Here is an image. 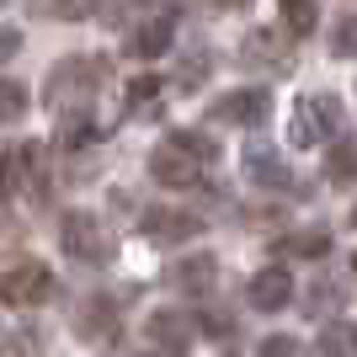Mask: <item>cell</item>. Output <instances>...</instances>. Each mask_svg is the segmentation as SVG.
<instances>
[{
	"mask_svg": "<svg viewBox=\"0 0 357 357\" xmlns=\"http://www.w3.org/2000/svg\"><path fill=\"white\" fill-rule=\"evenodd\" d=\"M27 112V86H16V80H0V123H16Z\"/></svg>",
	"mask_w": 357,
	"mask_h": 357,
	"instance_id": "23",
	"label": "cell"
},
{
	"mask_svg": "<svg viewBox=\"0 0 357 357\" xmlns=\"http://www.w3.org/2000/svg\"><path fill=\"white\" fill-rule=\"evenodd\" d=\"M208 70H213V54H208V48H192V54L176 64V86L181 91H197L203 80H208Z\"/></svg>",
	"mask_w": 357,
	"mask_h": 357,
	"instance_id": "20",
	"label": "cell"
},
{
	"mask_svg": "<svg viewBox=\"0 0 357 357\" xmlns=\"http://www.w3.org/2000/svg\"><path fill=\"white\" fill-rule=\"evenodd\" d=\"M203 326H208L213 336H229V331H235V320H229V314H219V310H208V314H203Z\"/></svg>",
	"mask_w": 357,
	"mask_h": 357,
	"instance_id": "30",
	"label": "cell"
},
{
	"mask_svg": "<svg viewBox=\"0 0 357 357\" xmlns=\"http://www.w3.org/2000/svg\"><path fill=\"white\" fill-rule=\"evenodd\" d=\"M336 298H342V288H336V283H314L304 314H331V310H336Z\"/></svg>",
	"mask_w": 357,
	"mask_h": 357,
	"instance_id": "26",
	"label": "cell"
},
{
	"mask_svg": "<svg viewBox=\"0 0 357 357\" xmlns=\"http://www.w3.org/2000/svg\"><path fill=\"white\" fill-rule=\"evenodd\" d=\"M267 112H272V91H261V86L224 91L219 102L208 107L213 123H235V128H256V123H267Z\"/></svg>",
	"mask_w": 357,
	"mask_h": 357,
	"instance_id": "5",
	"label": "cell"
},
{
	"mask_svg": "<svg viewBox=\"0 0 357 357\" xmlns=\"http://www.w3.org/2000/svg\"><path fill=\"white\" fill-rule=\"evenodd\" d=\"M192 331H197V326H192L181 310H155V314L144 320V336H149L155 347H165V352H181V347L192 342Z\"/></svg>",
	"mask_w": 357,
	"mask_h": 357,
	"instance_id": "12",
	"label": "cell"
},
{
	"mask_svg": "<svg viewBox=\"0 0 357 357\" xmlns=\"http://www.w3.org/2000/svg\"><path fill=\"white\" fill-rule=\"evenodd\" d=\"M139 229H144L155 245H181V240H197V235H203V229H208V219L181 213V208H144Z\"/></svg>",
	"mask_w": 357,
	"mask_h": 357,
	"instance_id": "7",
	"label": "cell"
},
{
	"mask_svg": "<svg viewBox=\"0 0 357 357\" xmlns=\"http://www.w3.org/2000/svg\"><path fill=\"white\" fill-rule=\"evenodd\" d=\"M160 75H139V80H128V96H123V107H128V112H134V118H139V112H144V118H149V112H160Z\"/></svg>",
	"mask_w": 357,
	"mask_h": 357,
	"instance_id": "18",
	"label": "cell"
},
{
	"mask_svg": "<svg viewBox=\"0 0 357 357\" xmlns=\"http://www.w3.org/2000/svg\"><path fill=\"white\" fill-rule=\"evenodd\" d=\"M149 176L160 181V187H197L203 160H197V155L181 144V139H165V144L149 155Z\"/></svg>",
	"mask_w": 357,
	"mask_h": 357,
	"instance_id": "6",
	"label": "cell"
},
{
	"mask_svg": "<svg viewBox=\"0 0 357 357\" xmlns=\"http://www.w3.org/2000/svg\"><path fill=\"white\" fill-rule=\"evenodd\" d=\"M48 288H54V272L43 261H32V256H22V261H11L0 272V298L6 304H43Z\"/></svg>",
	"mask_w": 357,
	"mask_h": 357,
	"instance_id": "4",
	"label": "cell"
},
{
	"mask_svg": "<svg viewBox=\"0 0 357 357\" xmlns=\"http://www.w3.org/2000/svg\"><path fill=\"white\" fill-rule=\"evenodd\" d=\"M219 6H245V0H219Z\"/></svg>",
	"mask_w": 357,
	"mask_h": 357,
	"instance_id": "33",
	"label": "cell"
},
{
	"mask_svg": "<svg viewBox=\"0 0 357 357\" xmlns=\"http://www.w3.org/2000/svg\"><path fill=\"white\" fill-rule=\"evenodd\" d=\"M112 80V64L96 59V54H75V59H59L48 70V107H59V112H75V107H86L96 91Z\"/></svg>",
	"mask_w": 357,
	"mask_h": 357,
	"instance_id": "1",
	"label": "cell"
},
{
	"mask_svg": "<svg viewBox=\"0 0 357 357\" xmlns=\"http://www.w3.org/2000/svg\"><path fill=\"white\" fill-rule=\"evenodd\" d=\"M245 294H251V304L261 314H278V310H288V304H294V278H288V267H261L251 278V288H245Z\"/></svg>",
	"mask_w": 357,
	"mask_h": 357,
	"instance_id": "9",
	"label": "cell"
},
{
	"mask_svg": "<svg viewBox=\"0 0 357 357\" xmlns=\"http://www.w3.org/2000/svg\"><path fill=\"white\" fill-rule=\"evenodd\" d=\"M331 54H336V59H357V16H342V22H336Z\"/></svg>",
	"mask_w": 357,
	"mask_h": 357,
	"instance_id": "24",
	"label": "cell"
},
{
	"mask_svg": "<svg viewBox=\"0 0 357 357\" xmlns=\"http://www.w3.org/2000/svg\"><path fill=\"white\" fill-rule=\"evenodd\" d=\"M352 272H357V256H352Z\"/></svg>",
	"mask_w": 357,
	"mask_h": 357,
	"instance_id": "34",
	"label": "cell"
},
{
	"mask_svg": "<svg viewBox=\"0 0 357 357\" xmlns=\"http://www.w3.org/2000/svg\"><path fill=\"white\" fill-rule=\"evenodd\" d=\"M240 59L245 64H267V70H288V48L278 32H251L245 48H240Z\"/></svg>",
	"mask_w": 357,
	"mask_h": 357,
	"instance_id": "14",
	"label": "cell"
},
{
	"mask_svg": "<svg viewBox=\"0 0 357 357\" xmlns=\"http://www.w3.org/2000/svg\"><path fill=\"white\" fill-rule=\"evenodd\" d=\"M261 357H304V352H298L294 336H267V342H261Z\"/></svg>",
	"mask_w": 357,
	"mask_h": 357,
	"instance_id": "27",
	"label": "cell"
},
{
	"mask_svg": "<svg viewBox=\"0 0 357 357\" xmlns=\"http://www.w3.org/2000/svg\"><path fill=\"white\" fill-rule=\"evenodd\" d=\"M0 171H6V155H0ZM0 192H11V181H6V176H0Z\"/></svg>",
	"mask_w": 357,
	"mask_h": 357,
	"instance_id": "31",
	"label": "cell"
},
{
	"mask_svg": "<svg viewBox=\"0 0 357 357\" xmlns=\"http://www.w3.org/2000/svg\"><path fill=\"white\" fill-rule=\"evenodd\" d=\"M314 347H320V357H357V326L352 320H331Z\"/></svg>",
	"mask_w": 357,
	"mask_h": 357,
	"instance_id": "19",
	"label": "cell"
},
{
	"mask_svg": "<svg viewBox=\"0 0 357 357\" xmlns=\"http://www.w3.org/2000/svg\"><path fill=\"white\" fill-rule=\"evenodd\" d=\"M96 139H102V123L91 118L86 107H75V112L59 118V144L64 149H86V144H96Z\"/></svg>",
	"mask_w": 357,
	"mask_h": 357,
	"instance_id": "15",
	"label": "cell"
},
{
	"mask_svg": "<svg viewBox=\"0 0 357 357\" xmlns=\"http://www.w3.org/2000/svg\"><path fill=\"white\" fill-rule=\"evenodd\" d=\"M171 38H176V16L160 11V16H149V22H134L128 54H134V59H160L165 48H171Z\"/></svg>",
	"mask_w": 357,
	"mask_h": 357,
	"instance_id": "10",
	"label": "cell"
},
{
	"mask_svg": "<svg viewBox=\"0 0 357 357\" xmlns=\"http://www.w3.org/2000/svg\"><path fill=\"white\" fill-rule=\"evenodd\" d=\"M59 245H64L70 261H80V267H107L112 251H118L112 235H107V224L96 219V213H86V208H75V213L59 219Z\"/></svg>",
	"mask_w": 357,
	"mask_h": 357,
	"instance_id": "2",
	"label": "cell"
},
{
	"mask_svg": "<svg viewBox=\"0 0 357 357\" xmlns=\"http://www.w3.org/2000/svg\"><path fill=\"white\" fill-rule=\"evenodd\" d=\"M0 357H27V352H16V347H0Z\"/></svg>",
	"mask_w": 357,
	"mask_h": 357,
	"instance_id": "32",
	"label": "cell"
},
{
	"mask_svg": "<svg viewBox=\"0 0 357 357\" xmlns=\"http://www.w3.org/2000/svg\"><path fill=\"white\" fill-rule=\"evenodd\" d=\"M16 54H22V32H16V27H0V64L16 59Z\"/></svg>",
	"mask_w": 357,
	"mask_h": 357,
	"instance_id": "28",
	"label": "cell"
},
{
	"mask_svg": "<svg viewBox=\"0 0 357 357\" xmlns=\"http://www.w3.org/2000/svg\"><path fill=\"white\" fill-rule=\"evenodd\" d=\"M171 139H181V144L192 149V155H197L203 165H208V160H219V144H213V139L203 134V128H181V134H171Z\"/></svg>",
	"mask_w": 357,
	"mask_h": 357,
	"instance_id": "25",
	"label": "cell"
},
{
	"mask_svg": "<svg viewBox=\"0 0 357 357\" xmlns=\"http://www.w3.org/2000/svg\"><path fill=\"white\" fill-rule=\"evenodd\" d=\"M213 283H219V256H208V251H197V256H187V261L171 267V288H181V294H192V298L213 294Z\"/></svg>",
	"mask_w": 357,
	"mask_h": 357,
	"instance_id": "11",
	"label": "cell"
},
{
	"mask_svg": "<svg viewBox=\"0 0 357 357\" xmlns=\"http://www.w3.org/2000/svg\"><path fill=\"white\" fill-rule=\"evenodd\" d=\"M283 22H288L294 38H304V32H314L320 11H314V0H283Z\"/></svg>",
	"mask_w": 357,
	"mask_h": 357,
	"instance_id": "21",
	"label": "cell"
},
{
	"mask_svg": "<svg viewBox=\"0 0 357 357\" xmlns=\"http://www.w3.org/2000/svg\"><path fill=\"white\" fill-rule=\"evenodd\" d=\"M352 224H357V208H352Z\"/></svg>",
	"mask_w": 357,
	"mask_h": 357,
	"instance_id": "35",
	"label": "cell"
},
{
	"mask_svg": "<svg viewBox=\"0 0 357 357\" xmlns=\"http://www.w3.org/2000/svg\"><path fill=\"white\" fill-rule=\"evenodd\" d=\"M326 181H331V187H352V181H357V139H336V144H331Z\"/></svg>",
	"mask_w": 357,
	"mask_h": 357,
	"instance_id": "17",
	"label": "cell"
},
{
	"mask_svg": "<svg viewBox=\"0 0 357 357\" xmlns=\"http://www.w3.org/2000/svg\"><path fill=\"white\" fill-rule=\"evenodd\" d=\"M75 331H80L86 342H112V336H118V304H112V298H86V304L75 310Z\"/></svg>",
	"mask_w": 357,
	"mask_h": 357,
	"instance_id": "13",
	"label": "cell"
},
{
	"mask_svg": "<svg viewBox=\"0 0 357 357\" xmlns=\"http://www.w3.org/2000/svg\"><path fill=\"white\" fill-rule=\"evenodd\" d=\"M38 11H54V16H80V0H38Z\"/></svg>",
	"mask_w": 357,
	"mask_h": 357,
	"instance_id": "29",
	"label": "cell"
},
{
	"mask_svg": "<svg viewBox=\"0 0 357 357\" xmlns=\"http://www.w3.org/2000/svg\"><path fill=\"white\" fill-rule=\"evenodd\" d=\"M342 96H331V91H314V96H304V102L294 107V123H288V139L294 144H326V139L342 134Z\"/></svg>",
	"mask_w": 357,
	"mask_h": 357,
	"instance_id": "3",
	"label": "cell"
},
{
	"mask_svg": "<svg viewBox=\"0 0 357 357\" xmlns=\"http://www.w3.org/2000/svg\"><path fill=\"white\" fill-rule=\"evenodd\" d=\"M144 6H155V0H96V16H102L107 27H123L128 16H144Z\"/></svg>",
	"mask_w": 357,
	"mask_h": 357,
	"instance_id": "22",
	"label": "cell"
},
{
	"mask_svg": "<svg viewBox=\"0 0 357 357\" xmlns=\"http://www.w3.org/2000/svg\"><path fill=\"white\" fill-rule=\"evenodd\" d=\"M278 256H304V261H320V256H331V229H294V235L278 240Z\"/></svg>",
	"mask_w": 357,
	"mask_h": 357,
	"instance_id": "16",
	"label": "cell"
},
{
	"mask_svg": "<svg viewBox=\"0 0 357 357\" xmlns=\"http://www.w3.org/2000/svg\"><path fill=\"white\" fill-rule=\"evenodd\" d=\"M245 176H251L256 187H272V192H294V187H298V181H294V165H288L272 144H261V139L245 149Z\"/></svg>",
	"mask_w": 357,
	"mask_h": 357,
	"instance_id": "8",
	"label": "cell"
}]
</instances>
